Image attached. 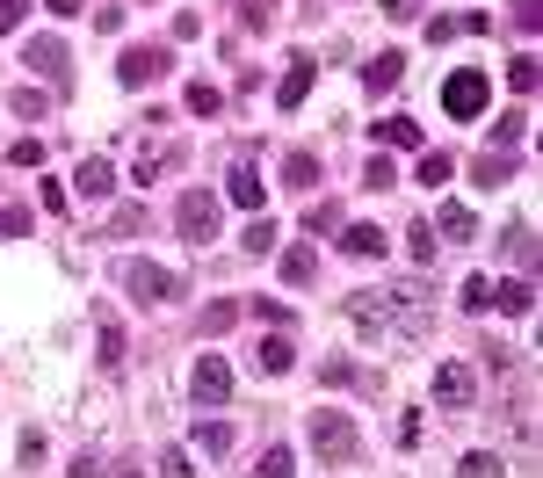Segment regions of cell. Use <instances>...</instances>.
<instances>
[{"mask_svg": "<svg viewBox=\"0 0 543 478\" xmlns=\"http://www.w3.org/2000/svg\"><path fill=\"white\" fill-rule=\"evenodd\" d=\"M160 478H196V471H189V450H167V457H160Z\"/></svg>", "mask_w": 543, "mask_h": 478, "instance_id": "8d00e7d4", "label": "cell"}, {"mask_svg": "<svg viewBox=\"0 0 543 478\" xmlns=\"http://www.w3.org/2000/svg\"><path fill=\"white\" fill-rule=\"evenodd\" d=\"M507 254L529 268V261H536V232H529V225H515V232H507Z\"/></svg>", "mask_w": 543, "mask_h": 478, "instance_id": "f546056e", "label": "cell"}, {"mask_svg": "<svg viewBox=\"0 0 543 478\" xmlns=\"http://www.w3.org/2000/svg\"><path fill=\"white\" fill-rule=\"evenodd\" d=\"M189 392H196L203 406H225V399H232V370H225V355H203L196 377H189Z\"/></svg>", "mask_w": 543, "mask_h": 478, "instance_id": "8992f818", "label": "cell"}, {"mask_svg": "<svg viewBox=\"0 0 543 478\" xmlns=\"http://www.w3.org/2000/svg\"><path fill=\"white\" fill-rule=\"evenodd\" d=\"M312 80H319V66H312L305 51H297L290 66H283V87H276V109H305V95H312Z\"/></svg>", "mask_w": 543, "mask_h": 478, "instance_id": "ba28073f", "label": "cell"}, {"mask_svg": "<svg viewBox=\"0 0 543 478\" xmlns=\"http://www.w3.org/2000/svg\"><path fill=\"white\" fill-rule=\"evenodd\" d=\"M377 138H384V145H399V153H420V124H413V116H384Z\"/></svg>", "mask_w": 543, "mask_h": 478, "instance_id": "2e32d148", "label": "cell"}, {"mask_svg": "<svg viewBox=\"0 0 543 478\" xmlns=\"http://www.w3.org/2000/svg\"><path fill=\"white\" fill-rule=\"evenodd\" d=\"M254 478H297V457H290V450H268V457L254 464Z\"/></svg>", "mask_w": 543, "mask_h": 478, "instance_id": "484cf974", "label": "cell"}, {"mask_svg": "<svg viewBox=\"0 0 543 478\" xmlns=\"http://www.w3.org/2000/svg\"><path fill=\"white\" fill-rule=\"evenodd\" d=\"M218 109H225V95H218L210 80H196V87H189V116H218Z\"/></svg>", "mask_w": 543, "mask_h": 478, "instance_id": "d4e9b609", "label": "cell"}, {"mask_svg": "<svg viewBox=\"0 0 543 478\" xmlns=\"http://www.w3.org/2000/svg\"><path fill=\"white\" fill-rule=\"evenodd\" d=\"M232 319H239V305H210V312H203V334H210V341H218V334H225V326H232Z\"/></svg>", "mask_w": 543, "mask_h": 478, "instance_id": "836d02e7", "label": "cell"}, {"mask_svg": "<svg viewBox=\"0 0 543 478\" xmlns=\"http://www.w3.org/2000/svg\"><path fill=\"white\" fill-rule=\"evenodd\" d=\"M391 182H399V174H391V160H384V153L362 167V189H391Z\"/></svg>", "mask_w": 543, "mask_h": 478, "instance_id": "1f68e13d", "label": "cell"}, {"mask_svg": "<svg viewBox=\"0 0 543 478\" xmlns=\"http://www.w3.org/2000/svg\"><path fill=\"white\" fill-rule=\"evenodd\" d=\"M449 174H457V160H449V153H420V182H428V189H442Z\"/></svg>", "mask_w": 543, "mask_h": 478, "instance_id": "cb8c5ba5", "label": "cell"}, {"mask_svg": "<svg viewBox=\"0 0 543 478\" xmlns=\"http://www.w3.org/2000/svg\"><path fill=\"white\" fill-rule=\"evenodd\" d=\"M507 174H515V160H507V153H486V160H478V182H486V189H500Z\"/></svg>", "mask_w": 543, "mask_h": 478, "instance_id": "83f0119b", "label": "cell"}, {"mask_svg": "<svg viewBox=\"0 0 543 478\" xmlns=\"http://www.w3.org/2000/svg\"><path fill=\"white\" fill-rule=\"evenodd\" d=\"M493 290H500L493 276H471V283L457 290V305H464V312H493Z\"/></svg>", "mask_w": 543, "mask_h": 478, "instance_id": "ffe728a7", "label": "cell"}, {"mask_svg": "<svg viewBox=\"0 0 543 478\" xmlns=\"http://www.w3.org/2000/svg\"><path fill=\"white\" fill-rule=\"evenodd\" d=\"M493 305H500V312H529V305H536L529 276H522V283H500V290H493Z\"/></svg>", "mask_w": 543, "mask_h": 478, "instance_id": "603a6c76", "label": "cell"}, {"mask_svg": "<svg viewBox=\"0 0 543 478\" xmlns=\"http://www.w3.org/2000/svg\"><path fill=\"white\" fill-rule=\"evenodd\" d=\"M428 232H435V239H471V232H478V218L464 211V203H442V218H435Z\"/></svg>", "mask_w": 543, "mask_h": 478, "instance_id": "5bb4252c", "label": "cell"}, {"mask_svg": "<svg viewBox=\"0 0 543 478\" xmlns=\"http://www.w3.org/2000/svg\"><path fill=\"white\" fill-rule=\"evenodd\" d=\"M167 66H174V51H167V44H131L124 58H116V80H124V87H153Z\"/></svg>", "mask_w": 543, "mask_h": 478, "instance_id": "277c9868", "label": "cell"}, {"mask_svg": "<svg viewBox=\"0 0 543 478\" xmlns=\"http://www.w3.org/2000/svg\"><path fill=\"white\" fill-rule=\"evenodd\" d=\"M225 196L239 203V211H261V203H268V189H261V174H254L247 160H239V167H232V189H225Z\"/></svg>", "mask_w": 543, "mask_h": 478, "instance_id": "8fae6325", "label": "cell"}, {"mask_svg": "<svg viewBox=\"0 0 543 478\" xmlns=\"http://www.w3.org/2000/svg\"><path fill=\"white\" fill-rule=\"evenodd\" d=\"M181 167V145H145L138 153V182H153V174H174Z\"/></svg>", "mask_w": 543, "mask_h": 478, "instance_id": "9a60e30c", "label": "cell"}, {"mask_svg": "<svg viewBox=\"0 0 543 478\" xmlns=\"http://www.w3.org/2000/svg\"><path fill=\"white\" fill-rule=\"evenodd\" d=\"M8 160H15V167H44V145H37V138H15Z\"/></svg>", "mask_w": 543, "mask_h": 478, "instance_id": "d6a6232c", "label": "cell"}, {"mask_svg": "<svg viewBox=\"0 0 543 478\" xmlns=\"http://www.w3.org/2000/svg\"><path fill=\"white\" fill-rule=\"evenodd\" d=\"M124 290L138 297V305H174V297H181V276H174V268H160V261H124Z\"/></svg>", "mask_w": 543, "mask_h": 478, "instance_id": "7a4b0ae2", "label": "cell"}, {"mask_svg": "<svg viewBox=\"0 0 543 478\" xmlns=\"http://www.w3.org/2000/svg\"><path fill=\"white\" fill-rule=\"evenodd\" d=\"M87 8V0H51V15H80Z\"/></svg>", "mask_w": 543, "mask_h": 478, "instance_id": "7bdbcfd3", "label": "cell"}, {"mask_svg": "<svg viewBox=\"0 0 543 478\" xmlns=\"http://www.w3.org/2000/svg\"><path fill=\"white\" fill-rule=\"evenodd\" d=\"M95 363H102V370L124 363V334H116V326H102V355H95Z\"/></svg>", "mask_w": 543, "mask_h": 478, "instance_id": "4dcf8cb0", "label": "cell"}, {"mask_svg": "<svg viewBox=\"0 0 543 478\" xmlns=\"http://www.w3.org/2000/svg\"><path fill=\"white\" fill-rule=\"evenodd\" d=\"M399 73H406V58L399 51H377L370 66H362V87H377V95H384V87H399Z\"/></svg>", "mask_w": 543, "mask_h": 478, "instance_id": "4fadbf2b", "label": "cell"}, {"mask_svg": "<svg viewBox=\"0 0 543 478\" xmlns=\"http://www.w3.org/2000/svg\"><path fill=\"white\" fill-rule=\"evenodd\" d=\"M486 102H493V80L478 73V66H464V73L442 80V109L457 116V124H478V116H486Z\"/></svg>", "mask_w": 543, "mask_h": 478, "instance_id": "6da1fadb", "label": "cell"}, {"mask_svg": "<svg viewBox=\"0 0 543 478\" xmlns=\"http://www.w3.org/2000/svg\"><path fill=\"white\" fill-rule=\"evenodd\" d=\"M189 442H196L203 457H225V450H232V428H225V421H196V428H189Z\"/></svg>", "mask_w": 543, "mask_h": 478, "instance_id": "ac0fdd59", "label": "cell"}, {"mask_svg": "<svg viewBox=\"0 0 543 478\" xmlns=\"http://www.w3.org/2000/svg\"><path fill=\"white\" fill-rule=\"evenodd\" d=\"M384 15H391V22H413V15H420V0H384Z\"/></svg>", "mask_w": 543, "mask_h": 478, "instance_id": "60d3db41", "label": "cell"}, {"mask_svg": "<svg viewBox=\"0 0 543 478\" xmlns=\"http://www.w3.org/2000/svg\"><path fill=\"white\" fill-rule=\"evenodd\" d=\"M131 478H138V471H131Z\"/></svg>", "mask_w": 543, "mask_h": 478, "instance_id": "ee69618b", "label": "cell"}, {"mask_svg": "<svg viewBox=\"0 0 543 478\" xmlns=\"http://www.w3.org/2000/svg\"><path fill=\"white\" fill-rule=\"evenodd\" d=\"M435 399H442L449 413H464V406L478 399V377H471L464 363H442V370H435Z\"/></svg>", "mask_w": 543, "mask_h": 478, "instance_id": "52a82bcc", "label": "cell"}, {"mask_svg": "<svg viewBox=\"0 0 543 478\" xmlns=\"http://www.w3.org/2000/svg\"><path fill=\"white\" fill-rule=\"evenodd\" d=\"M457 478H507V464H500L493 450H471V457L457 464Z\"/></svg>", "mask_w": 543, "mask_h": 478, "instance_id": "44dd1931", "label": "cell"}, {"mask_svg": "<svg viewBox=\"0 0 543 478\" xmlns=\"http://www.w3.org/2000/svg\"><path fill=\"white\" fill-rule=\"evenodd\" d=\"M29 232V211L22 203H0V239H22Z\"/></svg>", "mask_w": 543, "mask_h": 478, "instance_id": "f1b7e54d", "label": "cell"}, {"mask_svg": "<svg viewBox=\"0 0 543 478\" xmlns=\"http://www.w3.org/2000/svg\"><path fill=\"white\" fill-rule=\"evenodd\" d=\"M283 182H290V189H312V182H319V160H312V153H290V160H283Z\"/></svg>", "mask_w": 543, "mask_h": 478, "instance_id": "7402d4cb", "label": "cell"}, {"mask_svg": "<svg viewBox=\"0 0 543 478\" xmlns=\"http://www.w3.org/2000/svg\"><path fill=\"white\" fill-rule=\"evenodd\" d=\"M174 218H181V239H189V247H210V239H218V196H210V189H189Z\"/></svg>", "mask_w": 543, "mask_h": 478, "instance_id": "3957f363", "label": "cell"}, {"mask_svg": "<svg viewBox=\"0 0 543 478\" xmlns=\"http://www.w3.org/2000/svg\"><path fill=\"white\" fill-rule=\"evenodd\" d=\"M254 319H261V326H290V312H283V305H268V297H254Z\"/></svg>", "mask_w": 543, "mask_h": 478, "instance_id": "f35d334b", "label": "cell"}, {"mask_svg": "<svg viewBox=\"0 0 543 478\" xmlns=\"http://www.w3.org/2000/svg\"><path fill=\"white\" fill-rule=\"evenodd\" d=\"M22 66L44 73V80H66V44H58V37H29L22 44Z\"/></svg>", "mask_w": 543, "mask_h": 478, "instance_id": "9c48e42d", "label": "cell"}, {"mask_svg": "<svg viewBox=\"0 0 543 478\" xmlns=\"http://www.w3.org/2000/svg\"><path fill=\"white\" fill-rule=\"evenodd\" d=\"M22 15H29V0H0V37H8V29H15Z\"/></svg>", "mask_w": 543, "mask_h": 478, "instance_id": "ab89813d", "label": "cell"}, {"mask_svg": "<svg viewBox=\"0 0 543 478\" xmlns=\"http://www.w3.org/2000/svg\"><path fill=\"white\" fill-rule=\"evenodd\" d=\"M73 189H80V203H109V189H116V174H109V160H80V174H73Z\"/></svg>", "mask_w": 543, "mask_h": 478, "instance_id": "30bf717a", "label": "cell"}, {"mask_svg": "<svg viewBox=\"0 0 543 478\" xmlns=\"http://www.w3.org/2000/svg\"><path fill=\"white\" fill-rule=\"evenodd\" d=\"M8 109H15V116H22V124H37V116H44V109H51V102H44V95H37V87H15V102H8Z\"/></svg>", "mask_w": 543, "mask_h": 478, "instance_id": "4316f807", "label": "cell"}, {"mask_svg": "<svg viewBox=\"0 0 543 478\" xmlns=\"http://www.w3.org/2000/svg\"><path fill=\"white\" fill-rule=\"evenodd\" d=\"M341 247H348L355 261H377V254H384V225H348Z\"/></svg>", "mask_w": 543, "mask_h": 478, "instance_id": "e0dca14e", "label": "cell"}, {"mask_svg": "<svg viewBox=\"0 0 543 478\" xmlns=\"http://www.w3.org/2000/svg\"><path fill=\"white\" fill-rule=\"evenodd\" d=\"M268 247H276V225L254 218V225H247V254H268Z\"/></svg>", "mask_w": 543, "mask_h": 478, "instance_id": "e575fe53", "label": "cell"}, {"mask_svg": "<svg viewBox=\"0 0 543 478\" xmlns=\"http://www.w3.org/2000/svg\"><path fill=\"white\" fill-rule=\"evenodd\" d=\"M312 450L319 457H334V464H348L355 457V421H348V413H312Z\"/></svg>", "mask_w": 543, "mask_h": 478, "instance_id": "5b68a950", "label": "cell"}, {"mask_svg": "<svg viewBox=\"0 0 543 478\" xmlns=\"http://www.w3.org/2000/svg\"><path fill=\"white\" fill-rule=\"evenodd\" d=\"M290 363H297V355H290V341H283V334H261V348H254V370H261V377H283Z\"/></svg>", "mask_w": 543, "mask_h": 478, "instance_id": "7c38bea8", "label": "cell"}, {"mask_svg": "<svg viewBox=\"0 0 543 478\" xmlns=\"http://www.w3.org/2000/svg\"><path fill=\"white\" fill-rule=\"evenodd\" d=\"M73 478H102V457L87 450V457H73Z\"/></svg>", "mask_w": 543, "mask_h": 478, "instance_id": "b9f144b4", "label": "cell"}, {"mask_svg": "<svg viewBox=\"0 0 543 478\" xmlns=\"http://www.w3.org/2000/svg\"><path fill=\"white\" fill-rule=\"evenodd\" d=\"M507 80H515V87H522V95H529V87H536V58L522 51V58H515V66H507Z\"/></svg>", "mask_w": 543, "mask_h": 478, "instance_id": "d590c367", "label": "cell"}, {"mask_svg": "<svg viewBox=\"0 0 543 478\" xmlns=\"http://www.w3.org/2000/svg\"><path fill=\"white\" fill-rule=\"evenodd\" d=\"M319 276V254L312 247H283V283H312Z\"/></svg>", "mask_w": 543, "mask_h": 478, "instance_id": "d6986e66", "label": "cell"}, {"mask_svg": "<svg viewBox=\"0 0 543 478\" xmlns=\"http://www.w3.org/2000/svg\"><path fill=\"white\" fill-rule=\"evenodd\" d=\"M196 29H203V15H196V8H181V15H174V44H189Z\"/></svg>", "mask_w": 543, "mask_h": 478, "instance_id": "74e56055", "label": "cell"}]
</instances>
